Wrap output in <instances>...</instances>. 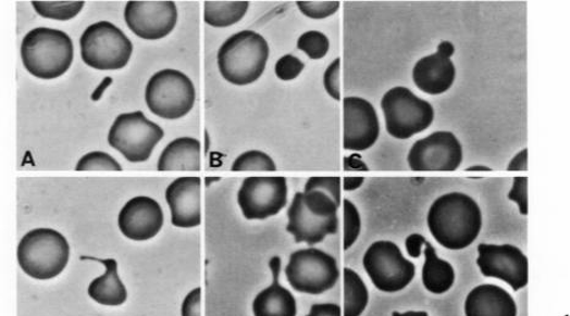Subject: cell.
I'll return each instance as SVG.
<instances>
[{
  "mask_svg": "<svg viewBox=\"0 0 570 316\" xmlns=\"http://www.w3.org/2000/svg\"><path fill=\"white\" fill-rule=\"evenodd\" d=\"M157 169L160 172L201 170V144L193 137H181L164 148Z\"/></svg>",
  "mask_w": 570,
  "mask_h": 316,
  "instance_id": "cell-23",
  "label": "cell"
},
{
  "mask_svg": "<svg viewBox=\"0 0 570 316\" xmlns=\"http://www.w3.org/2000/svg\"><path fill=\"white\" fill-rule=\"evenodd\" d=\"M145 100L154 115L176 121L191 112L196 101L195 86L185 74L165 68L150 78Z\"/></svg>",
  "mask_w": 570,
  "mask_h": 316,
  "instance_id": "cell-8",
  "label": "cell"
},
{
  "mask_svg": "<svg viewBox=\"0 0 570 316\" xmlns=\"http://www.w3.org/2000/svg\"><path fill=\"white\" fill-rule=\"evenodd\" d=\"M270 47L260 34L241 31L233 35L220 48L219 67L224 80L237 86L257 83L264 73Z\"/></svg>",
  "mask_w": 570,
  "mask_h": 316,
  "instance_id": "cell-4",
  "label": "cell"
},
{
  "mask_svg": "<svg viewBox=\"0 0 570 316\" xmlns=\"http://www.w3.org/2000/svg\"><path fill=\"white\" fill-rule=\"evenodd\" d=\"M362 265L375 288L386 293L405 290L417 274L416 265L391 241L372 243L363 255Z\"/></svg>",
  "mask_w": 570,
  "mask_h": 316,
  "instance_id": "cell-10",
  "label": "cell"
},
{
  "mask_svg": "<svg viewBox=\"0 0 570 316\" xmlns=\"http://www.w3.org/2000/svg\"><path fill=\"white\" fill-rule=\"evenodd\" d=\"M288 185L283 176H255L243 181L238 203L248 220H264L287 205Z\"/></svg>",
  "mask_w": 570,
  "mask_h": 316,
  "instance_id": "cell-12",
  "label": "cell"
},
{
  "mask_svg": "<svg viewBox=\"0 0 570 316\" xmlns=\"http://www.w3.org/2000/svg\"><path fill=\"white\" fill-rule=\"evenodd\" d=\"M478 252L476 263L486 278L503 280L516 292L525 288L529 281V263L526 255L518 247L481 243Z\"/></svg>",
  "mask_w": 570,
  "mask_h": 316,
  "instance_id": "cell-14",
  "label": "cell"
},
{
  "mask_svg": "<svg viewBox=\"0 0 570 316\" xmlns=\"http://www.w3.org/2000/svg\"><path fill=\"white\" fill-rule=\"evenodd\" d=\"M344 251L357 242L361 232V217L356 205L349 200H344Z\"/></svg>",
  "mask_w": 570,
  "mask_h": 316,
  "instance_id": "cell-30",
  "label": "cell"
},
{
  "mask_svg": "<svg viewBox=\"0 0 570 316\" xmlns=\"http://www.w3.org/2000/svg\"><path fill=\"white\" fill-rule=\"evenodd\" d=\"M124 17L127 27L147 41L169 36L178 23L174 2H127Z\"/></svg>",
  "mask_w": 570,
  "mask_h": 316,
  "instance_id": "cell-16",
  "label": "cell"
},
{
  "mask_svg": "<svg viewBox=\"0 0 570 316\" xmlns=\"http://www.w3.org/2000/svg\"><path fill=\"white\" fill-rule=\"evenodd\" d=\"M507 170L509 172H526L528 170V150L519 152L512 161H510Z\"/></svg>",
  "mask_w": 570,
  "mask_h": 316,
  "instance_id": "cell-40",
  "label": "cell"
},
{
  "mask_svg": "<svg viewBox=\"0 0 570 316\" xmlns=\"http://www.w3.org/2000/svg\"><path fill=\"white\" fill-rule=\"evenodd\" d=\"M71 258L65 237L52 229L27 232L17 245L20 268L36 280H51L61 275Z\"/></svg>",
  "mask_w": 570,
  "mask_h": 316,
  "instance_id": "cell-5",
  "label": "cell"
},
{
  "mask_svg": "<svg viewBox=\"0 0 570 316\" xmlns=\"http://www.w3.org/2000/svg\"><path fill=\"white\" fill-rule=\"evenodd\" d=\"M249 2H205L203 20L212 27H228L248 13Z\"/></svg>",
  "mask_w": 570,
  "mask_h": 316,
  "instance_id": "cell-26",
  "label": "cell"
},
{
  "mask_svg": "<svg viewBox=\"0 0 570 316\" xmlns=\"http://www.w3.org/2000/svg\"><path fill=\"white\" fill-rule=\"evenodd\" d=\"M272 157L261 151L245 152L234 161L232 172H276Z\"/></svg>",
  "mask_w": 570,
  "mask_h": 316,
  "instance_id": "cell-28",
  "label": "cell"
},
{
  "mask_svg": "<svg viewBox=\"0 0 570 316\" xmlns=\"http://www.w3.org/2000/svg\"><path fill=\"white\" fill-rule=\"evenodd\" d=\"M164 136L163 128L147 118L142 112L122 114L115 118L108 135V143L131 163L150 160L154 147Z\"/></svg>",
  "mask_w": 570,
  "mask_h": 316,
  "instance_id": "cell-9",
  "label": "cell"
},
{
  "mask_svg": "<svg viewBox=\"0 0 570 316\" xmlns=\"http://www.w3.org/2000/svg\"><path fill=\"white\" fill-rule=\"evenodd\" d=\"M307 316H342V309L333 303L313 304Z\"/></svg>",
  "mask_w": 570,
  "mask_h": 316,
  "instance_id": "cell-39",
  "label": "cell"
},
{
  "mask_svg": "<svg viewBox=\"0 0 570 316\" xmlns=\"http://www.w3.org/2000/svg\"><path fill=\"white\" fill-rule=\"evenodd\" d=\"M340 177H311L305 185L303 192L321 191L331 197V199L340 205Z\"/></svg>",
  "mask_w": 570,
  "mask_h": 316,
  "instance_id": "cell-32",
  "label": "cell"
},
{
  "mask_svg": "<svg viewBox=\"0 0 570 316\" xmlns=\"http://www.w3.org/2000/svg\"><path fill=\"white\" fill-rule=\"evenodd\" d=\"M32 4L39 16L67 22L80 14L85 2H33Z\"/></svg>",
  "mask_w": 570,
  "mask_h": 316,
  "instance_id": "cell-27",
  "label": "cell"
},
{
  "mask_svg": "<svg viewBox=\"0 0 570 316\" xmlns=\"http://www.w3.org/2000/svg\"><path fill=\"white\" fill-rule=\"evenodd\" d=\"M437 51L441 52L442 54H445V55L451 58V56H454V54L456 52V48L450 42L445 41V42H441L439 43Z\"/></svg>",
  "mask_w": 570,
  "mask_h": 316,
  "instance_id": "cell-43",
  "label": "cell"
},
{
  "mask_svg": "<svg viewBox=\"0 0 570 316\" xmlns=\"http://www.w3.org/2000/svg\"><path fill=\"white\" fill-rule=\"evenodd\" d=\"M201 292L198 288L186 295L182 304V316H201Z\"/></svg>",
  "mask_w": 570,
  "mask_h": 316,
  "instance_id": "cell-37",
  "label": "cell"
},
{
  "mask_svg": "<svg viewBox=\"0 0 570 316\" xmlns=\"http://www.w3.org/2000/svg\"><path fill=\"white\" fill-rule=\"evenodd\" d=\"M467 316H517L512 295L496 285H480L468 294Z\"/></svg>",
  "mask_w": 570,
  "mask_h": 316,
  "instance_id": "cell-21",
  "label": "cell"
},
{
  "mask_svg": "<svg viewBox=\"0 0 570 316\" xmlns=\"http://www.w3.org/2000/svg\"><path fill=\"white\" fill-rule=\"evenodd\" d=\"M272 285L257 295L252 304L255 316H297V301L280 282L282 261L273 256L270 261Z\"/></svg>",
  "mask_w": 570,
  "mask_h": 316,
  "instance_id": "cell-20",
  "label": "cell"
},
{
  "mask_svg": "<svg viewBox=\"0 0 570 316\" xmlns=\"http://www.w3.org/2000/svg\"><path fill=\"white\" fill-rule=\"evenodd\" d=\"M428 225L431 235L445 249L466 250L483 229V213L470 195L451 192L431 205Z\"/></svg>",
  "mask_w": 570,
  "mask_h": 316,
  "instance_id": "cell-1",
  "label": "cell"
},
{
  "mask_svg": "<svg viewBox=\"0 0 570 316\" xmlns=\"http://www.w3.org/2000/svg\"><path fill=\"white\" fill-rule=\"evenodd\" d=\"M297 5L305 16L314 20L330 17L340 8L339 2H298Z\"/></svg>",
  "mask_w": 570,
  "mask_h": 316,
  "instance_id": "cell-34",
  "label": "cell"
},
{
  "mask_svg": "<svg viewBox=\"0 0 570 316\" xmlns=\"http://www.w3.org/2000/svg\"><path fill=\"white\" fill-rule=\"evenodd\" d=\"M344 137L347 151H368L379 140L380 121L376 109L360 97H347L343 101Z\"/></svg>",
  "mask_w": 570,
  "mask_h": 316,
  "instance_id": "cell-15",
  "label": "cell"
},
{
  "mask_svg": "<svg viewBox=\"0 0 570 316\" xmlns=\"http://www.w3.org/2000/svg\"><path fill=\"white\" fill-rule=\"evenodd\" d=\"M285 276L295 291L321 294L334 288L340 273L332 255L318 249H307L290 254Z\"/></svg>",
  "mask_w": 570,
  "mask_h": 316,
  "instance_id": "cell-11",
  "label": "cell"
},
{
  "mask_svg": "<svg viewBox=\"0 0 570 316\" xmlns=\"http://www.w3.org/2000/svg\"><path fill=\"white\" fill-rule=\"evenodd\" d=\"M82 260L101 263L106 268V273L88 286V295L95 302L107 305V307H117V305L125 303L127 292L120 275H117L116 261L112 258L98 260L94 256H82Z\"/></svg>",
  "mask_w": 570,
  "mask_h": 316,
  "instance_id": "cell-22",
  "label": "cell"
},
{
  "mask_svg": "<svg viewBox=\"0 0 570 316\" xmlns=\"http://www.w3.org/2000/svg\"><path fill=\"white\" fill-rule=\"evenodd\" d=\"M508 200L518 204L520 214L528 215V177H516L512 190L508 193Z\"/></svg>",
  "mask_w": 570,
  "mask_h": 316,
  "instance_id": "cell-36",
  "label": "cell"
},
{
  "mask_svg": "<svg viewBox=\"0 0 570 316\" xmlns=\"http://www.w3.org/2000/svg\"><path fill=\"white\" fill-rule=\"evenodd\" d=\"M344 169L346 170H359V172H369V167L365 163L362 162L361 155L354 154L344 160Z\"/></svg>",
  "mask_w": 570,
  "mask_h": 316,
  "instance_id": "cell-41",
  "label": "cell"
},
{
  "mask_svg": "<svg viewBox=\"0 0 570 316\" xmlns=\"http://www.w3.org/2000/svg\"><path fill=\"white\" fill-rule=\"evenodd\" d=\"M77 172L111 170L121 172L122 165L114 157L104 152H92L84 155L76 164Z\"/></svg>",
  "mask_w": 570,
  "mask_h": 316,
  "instance_id": "cell-31",
  "label": "cell"
},
{
  "mask_svg": "<svg viewBox=\"0 0 570 316\" xmlns=\"http://www.w3.org/2000/svg\"><path fill=\"white\" fill-rule=\"evenodd\" d=\"M369 303V291L360 275L344 269V316H360Z\"/></svg>",
  "mask_w": 570,
  "mask_h": 316,
  "instance_id": "cell-25",
  "label": "cell"
},
{
  "mask_svg": "<svg viewBox=\"0 0 570 316\" xmlns=\"http://www.w3.org/2000/svg\"><path fill=\"white\" fill-rule=\"evenodd\" d=\"M456 65L451 59L441 52L420 59L412 71L420 91L430 96L446 93L456 80Z\"/></svg>",
  "mask_w": 570,
  "mask_h": 316,
  "instance_id": "cell-19",
  "label": "cell"
},
{
  "mask_svg": "<svg viewBox=\"0 0 570 316\" xmlns=\"http://www.w3.org/2000/svg\"><path fill=\"white\" fill-rule=\"evenodd\" d=\"M172 224L181 229H193L201 225V179L181 177L165 190Z\"/></svg>",
  "mask_w": 570,
  "mask_h": 316,
  "instance_id": "cell-18",
  "label": "cell"
},
{
  "mask_svg": "<svg viewBox=\"0 0 570 316\" xmlns=\"http://www.w3.org/2000/svg\"><path fill=\"white\" fill-rule=\"evenodd\" d=\"M298 48L312 61H319L327 55L330 51V39L320 31L305 33L298 39Z\"/></svg>",
  "mask_w": 570,
  "mask_h": 316,
  "instance_id": "cell-29",
  "label": "cell"
},
{
  "mask_svg": "<svg viewBox=\"0 0 570 316\" xmlns=\"http://www.w3.org/2000/svg\"><path fill=\"white\" fill-rule=\"evenodd\" d=\"M386 117V128L397 140L428 130L435 118V109L428 101L421 100L407 87L392 88L381 101Z\"/></svg>",
  "mask_w": 570,
  "mask_h": 316,
  "instance_id": "cell-6",
  "label": "cell"
},
{
  "mask_svg": "<svg viewBox=\"0 0 570 316\" xmlns=\"http://www.w3.org/2000/svg\"><path fill=\"white\" fill-rule=\"evenodd\" d=\"M305 64L299 58L294 55H284L280 59L274 67V73L282 81L295 80L303 71Z\"/></svg>",
  "mask_w": 570,
  "mask_h": 316,
  "instance_id": "cell-33",
  "label": "cell"
},
{
  "mask_svg": "<svg viewBox=\"0 0 570 316\" xmlns=\"http://www.w3.org/2000/svg\"><path fill=\"white\" fill-rule=\"evenodd\" d=\"M164 215L159 202L150 197H135L117 216L122 233L133 241H149L162 230Z\"/></svg>",
  "mask_w": 570,
  "mask_h": 316,
  "instance_id": "cell-17",
  "label": "cell"
},
{
  "mask_svg": "<svg viewBox=\"0 0 570 316\" xmlns=\"http://www.w3.org/2000/svg\"><path fill=\"white\" fill-rule=\"evenodd\" d=\"M463 162V147L448 131L432 134L411 147L408 163L414 172H456Z\"/></svg>",
  "mask_w": 570,
  "mask_h": 316,
  "instance_id": "cell-13",
  "label": "cell"
},
{
  "mask_svg": "<svg viewBox=\"0 0 570 316\" xmlns=\"http://www.w3.org/2000/svg\"><path fill=\"white\" fill-rule=\"evenodd\" d=\"M392 316H429V314L426 312H406V313L395 312L392 314Z\"/></svg>",
  "mask_w": 570,
  "mask_h": 316,
  "instance_id": "cell-44",
  "label": "cell"
},
{
  "mask_svg": "<svg viewBox=\"0 0 570 316\" xmlns=\"http://www.w3.org/2000/svg\"><path fill=\"white\" fill-rule=\"evenodd\" d=\"M426 242L428 241L425 237L420 233H412L408 237L406 247L411 258H420L422 254V245H424Z\"/></svg>",
  "mask_w": 570,
  "mask_h": 316,
  "instance_id": "cell-38",
  "label": "cell"
},
{
  "mask_svg": "<svg viewBox=\"0 0 570 316\" xmlns=\"http://www.w3.org/2000/svg\"><path fill=\"white\" fill-rule=\"evenodd\" d=\"M82 58L96 71H120L129 63L133 43L121 28L100 22L85 29L80 38Z\"/></svg>",
  "mask_w": 570,
  "mask_h": 316,
  "instance_id": "cell-7",
  "label": "cell"
},
{
  "mask_svg": "<svg viewBox=\"0 0 570 316\" xmlns=\"http://www.w3.org/2000/svg\"><path fill=\"white\" fill-rule=\"evenodd\" d=\"M491 167L484 165H476L468 167L467 172H491Z\"/></svg>",
  "mask_w": 570,
  "mask_h": 316,
  "instance_id": "cell-45",
  "label": "cell"
},
{
  "mask_svg": "<svg viewBox=\"0 0 570 316\" xmlns=\"http://www.w3.org/2000/svg\"><path fill=\"white\" fill-rule=\"evenodd\" d=\"M323 86L333 100L340 101V58L327 67L323 75Z\"/></svg>",
  "mask_w": 570,
  "mask_h": 316,
  "instance_id": "cell-35",
  "label": "cell"
},
{
  "mask_svg": "<svg viewBox=\"0 0 570 316\" xmlns=\"http://www.w3.org/2000/svg\"><path fill=\"white\" fill-rule=\"evenodd\" d=\"M338 208L330 195L321 191L299 192L288 210L287 231L297 243H321L338 231Z\"/></svg>",
  "mask_w": 570,
  "mask_h": 316,
  "instance_id": "cell-3",
  "label": "cell"
},
{
  "mask_svg": "<svg viewBox=\"0 0 570 316\" xmlns=\"http://www.w3.org/2000/svg\"><path fill=\"white\" fill-rule=\"evenodd\" d=\"M363 177H346L344 179V191L351 192L360 189V187L363 185Z\"/></svg>",
  "mask_w": 570,
  "mask_h": 316,
  "instance_id": "cell-42",
  "label": "cell"
},
{
  "mask_svg": "<svg viewBox=\"0 0 570 316\" xmlns=\"http://www.w3.org/2000/svg\"><path fill=\"white\" fill-rule=\"evenodd\" d=\"M425 265L422 268V282L426 290L434 294L448 292L454 288L456 273L450 263L438 258L434 245L425 243Z\"/></svg>",
  "mask_w": 570,
  "mask_h": 316,
  "instance_id": "cell-24",
  "label": "cell"
},
{
  "mask_svg": "<svg viewBox=\"0 0 570 316\" xmlns=\"http://www.w3.org/2000/svg\"><path fill=\"white\" fill-rule=\"evenodd\" d=\"M22 59L26 71L42 80H54L71 68L74 45L61 29L38 27L23 39Z\"/></svg>",
  "mask_w": 570,
  "mask_h": 316,
  "instance_id": "cell-2",
  "label": "cell"
}]
</instances>
